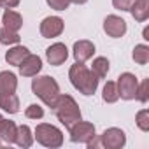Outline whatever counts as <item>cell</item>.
<instances>
[{"instance_id": "6da1fadb", "label": "cell", "mask_w": 149, "mask_h": 149, "mask_svg": "<svg viewBox=\"0 0 149 149\" xmlns=\"http://www.w3.org/2000/svg\"><path fill=\"white\" fill-rule=\"evenodd\" d=\"M68 79L70 84L76 88L77 91H81L84 97H91L97 88H98V77L91 72V68H88L84 63H74L68 70Z\"/></svg>"}, {"instance_id": "7a4b0ae2", "label": "cell", "mask_w": 149, "mask_h": 149, "mask_svg": "<svg viewBox=\"0 0 149 149\" xmlns=\"http://www.w3.org/2000/svg\"><path fill=\"white\" fill-rule=\"evenodd\" d=\"M54 112H56V118H58V121L68 130L74 123H77V121H81L83 119V116H81V109H79V105H77V102L74 100V97H70V95H61L60 93V97L56 98V104H54Z\"/></svg>"}, {"instance_id": "3957f363", "label": "cell", "mask_w": 149, "mask_h": 149, "mask_svg": "<svg viewBox=\"0 0 149 149\" xmlns=\"http://www.w3.org/2000/svg\"><path fill=\"white\" fill-rule=\"evenodd\" d=\"M32 91L47 107L53 109L56 98L60 97V84L51 76H35V79H32Z\"/></svg>"}, {"instance_id": "277c9868", "label": "cell", "mask_w": 149, "mask_h": 149, "mask_svg": "<svg viewBox=\"0 0 149 149\" xmlns=\"http://www.w3.org/2000/svg\"><path fill=\"white\" fill-rule=\"evenodd\" d=\"M33 140H37L44 147L56 149V147L63 146V132L60 128H56L54 125L39 123L35 126V132H33Z\"/></svg>"}, {"instance_id": "5b68a950", "label": "cell", "mask_w": 149, "mask_h": 149, "mask_svg": "<svg viewBox=\"0 0 149 149\" xmlns=\"http://www.w3.org/2000/svg\"><path fill=\"white\" fill-rule=\"evenodd\" d=\"M116 86H118V95H119L121 100H133L135 93H137L139 81L135 77V74L123 72L121 76L118 77V81H116Z\"/></svg>"}, {"instance_id": "8992f818", "label": "cell", "mask_w": 149, "mask_h": 149, "mask_svg": "<svg viewBox=\"0 0 149 149\" xmlns=\"http://www.w3.org/2000/svg\"><path fill=\"white\" fill-rule=\"evenodd\" d=\"M68 133H70V140L76 142V144H86L91 137L97 135V130H95V125L90 123V121H77L74 123L70 128H68Z\"/></svg>"}, {"instance_id": "52a82bcc", "label": "cell", "mask_w": 149, "mask_h": 149, "mask_svg": "<svg viewBox=\"0 0 149 149\" xmlns=\"http://www.w3.org/2000/svg\"><path fill=\"white\" fill-rule=\"evenodd\" d=\"M100 144L105 149H121L126 144V133L121 128H107L102 135H100Z\"/></svg>"}, {"instance_id": "ba28073f", "label": "cell", "mask_w": 149, "mask_h": 149, "mask_svg": "<svg viewBox=\"0 0 149 149\" xmlns=\"http://www.w3.org/2000/svg\"><path fill=\"white\" fill-rule=\"evenodd\" d=\"M65 30V21L60 16H47L40 23V35L44 39H54Z\"/></svg>"}, {"instance_id": "9c48e42d", "label": "cell", "mask_w": 149, "mask_h": 149, "mask_svg": "<svg viewBox=\"0 0 149 149\" xmlns=\"http://www.w3.org/2000/svg\"><path fill=\"white\" fill-rule=\"evenodd\" d=\"M126 21L121 18V16H116V14H109L105 19H104V32L112 37V39H121L125 33H126Z\"/></svg>"}, {"instance_id": "30bf717a", "label": "cell", "mask_w": 149, "mask_h": 149, "mask_svg": "<svg viewBox=\"0 0 149 149\" xmlns=\"http://www.w3.org/2000/svg\"><path fill=\"white\" fill-rule=\"evenodd\" d=\"M68 58V49L63 42H54L46 49V60L49 61V65L53 67H60L67 61Z\"/></svg>"}, {"instance_id": "8fae6325", "label": "cell", "mask_w": 149, "mask_h": 149, "mask_svg": "<svg viewBox=\"0 0 149 149\" xmlns=\"http://www.w3.org/2000/svg\"><path fill=\"white\" fill-rule=\"evenodd\" d=\"M72 54H74V60H76L77 63H84L90 58H93V54H95V44L91 40H86V39L77 40V42H74Z\"/></svg>"}, {"instance_id": "7c38bea8", "label": "cell", "mask_w": 149, "mask_h": 149, "mask_svg": "<svg viewBox=\"0 0 149 149\" xmlns=\"http://www.w3.org/2000/svg\"><path fill=\"white\" fill-rule=\"evenodd\" d=\"M18 68H19V74H21L23 77H35L37 74L42 70V60H40V56L30 53V54L18 65Z\"/></svg>"}, {"instance_id": "4fadbf2b", "label": "cell", "mask_w": 149, "mask_h": 149, "mask_svg": "<svg viewBox=\"0 0 149 149\" xmlns=\"http://www.w3.org/2000/svg\"><path fill=\"white\" fill-rule=\"evenodd\" d=\"M2 23H4V28H9L13 32H19V28L23 26V16L13 9H6L4 16H2Z\"/></svg>"}, {"instance_id": "5bb4252c", "label": "cell", "mask_w": 149, "mask_h": 149, "mask_svg": "<svg viewBox=\"0 0 149 149\" xmlns=\"http://www.w3.org/2000/svg\"><path fill=\"white\" fill-rule=\"evenodd\" d=\"M18 90V77L16 74L4 70L0 72V93H16Z\"/></svg>"}, {"instance_id": "9a60e30c", "label": "cell", "mask_w": 149, "mask_h": 149, "mask_svg": "<svg viewBox=\"0 0 149 149\" xmlns=\"http://www.w3.org/2000/svg\"><path fill=\"white\" fill-rule=\"evenodd\" d=\"M0 109L9 112V114H16L19 112V98L16 93H0Z\"/></svg>"}, {"instance_id": "2e32d148", "label": "cell", "mask_w": 149, "mask_h": 149, "mask_svg": "<svg viewBox=\"0 0 149 149\" xmlns=\"http://www.w3.org/2000/svg\"><path fill=\"white\" fill-rule=\"evenodd\" d=\"M30 54V51H28V47H25V46H13L7 53H6V61L9 63V65H14V67H18L26 56Z\"/></svg>"}, {"instance_id": "e0dca14e", "label": "cell", "mask_w": 149, "mask_h": 149, "mask_svg": "<svg viewBox=\"0 0 149 149\" xmlns=\"http://www.w3.org/2000/svg\"><path fill=\"white\" fill-rule=\"evenodd\" d=\"M14 144H18L19 147L26 149L33 144V133L30 130L28 125H19L18 130H16V139H14Z\"/></svg>"}, {"instance_id": "ac0fdd59", "label": "cell", "mask_w": 149, "mask_h": 149, "mask_svg": "<svg viewBox=\"0 0 149 149\" xmlns=\"http://www.w3.org/2000/svg\"><path fill=\"white\" fill-rule=\"evenodd\" d=\"M128 13H132L133 19L139 23L146 21L149 18V0H135V4L132 6V9Z\"/></svg>"}, {"instance_id": "d6986e66", "label": "cell", "mask_w": 149, "mask_h": 149, "mask_svg": "<svg viewBox=\"0 0 149 149\" xmlns=\"http://www.w3.org/2000/svg\"><path fill=\"white\" fill-rule=\"evenodd\" d=\"M16 123L14 121H9V119H4L2 125H0V140L6 142V144H14V139H16Z\"/></svg>"}, {"instance_id": "ffe728a7", "label": "cell", "mask_w": 149, "mask_h": 149, "mask_svg": "<svg viewBox=\"0 0 149 149\" xmlns=\"http://www.w3.org/2000/svg\"><path fill=\"white\" fill-rule=\"evenodd\" d=\"M109 65L111 63H109V60L105 56H98L91 63V72L95 74L98 79H104V77H107V74H109V68H111Z\"/></svg>"}, {"instance_id": "44dd1931", "label": "cell", "mask_w": 149, "mask_h": 149, "mask_svg": "<svg viewBox=\"0 0 149 149\" xmlns=\"http://www.w3.org/2000/svg\"><path fill=\"white\" fill-rule=\"evenodd\" d=\"M102 98L105 104H114L119 100V95H118V86L114 81H107L104 84V90H102Z\"/></svg>"}, {"instance_id": "7402d4cb", "label": "cell", "mask_w": 149, "mask_h": 149, "mask_svg": "<svg viewBox=\"0 0 149 149\" xmlns=\"http://www.w3.org/2000/svg\"><path fill=\"white\" fill-rule=\"evenodd\" d=\"M132 58H133V61L137 65H146L149 61V46L147 44H137L133 47Z\"/></svg>"}, {"instance_id": "603a6c76", "label": "cell", "mask_w": 149, "mask_h": 149, "mask_svg": "<svg viewBox=\"0 0 149 149\" xmlns=\"http://www.w3.org/2000/svg\"><path fill=\"white\" fill-rule=\"evenodd\" d=\"M21 37L18 32H13L9 28H0V44H4V46H16L19 44Z\"/></svg>"}, {"instance_id": "cb8c5ba5", "label": "cell", "mask_w": 149, "mask_h": 149, "mask_svg": "<svg viewBox=\"0 0 149 149\" xmlns=\"http://www.w3.org/2000/svg\"><path fill=\"white\" fill-rule=\"evenodd\" d=\"M135 98H137L139 102H142V104H146V102L149 100V79H144L142 83H139Z\"/></svg>"}, {"instance_id": "d4e9b609", "label": "cell", "mask_w": 149, "mask_h": 149, "mask_svg": "<svg viewBox=\"0 0 149 149\" xmlns=\"http://www.w3.org/2000/svg\"><path fill=\"white\" fill-rule=\"evenodd\" d=\"M135 123L142 132H149V111L147 109L139 111L137 116H135Z\"/></svg>"}, {"instance_id": "484cf974", "label": "cell", "mask_w": 149, "mask_h": 149, "mask_svg": "<svg viewBox=\"0 0 149 149\" xmlns=\"http://www.w3.org/2000/svg\"><path fill=\"white\" fill-rule=\"evenodd\" d=\"M25 116L28 119H42L44 118V109L39 104H30L25 111Z\"/></svg>"}, {"instance_id": "4316f807", "label": "cell", "mask_w": 149, "mask_h": 149, "mask_svg": "<svg viewBox=\"0 0 149 149\" xmlns=\"http://www.w3.org/2000/svg\"><path fill=\"white\" fill-rule=\"evenodd\" d=\"M133 4H135V0H112L114 9H118V11H121V13H128Z\"/></svg>"}, {"instance_id": "83f0119b", "label": "cell", "mask_w": 149, "mask_h": 149, "mask_svg": "<svg viewBox=\"0 0 149 149\" xmlns=\"http://www.w3.org/2000/svg\"><path fill=\"white\" fill-rule=\"evenodd\" d=\"M46 2L54 11H67L70 6V0H46Z\"/></svg>"}, {"instance_id": "f1b7e54d", "label": "cell", "mask_w": 149, "mask_h": 149, "mask_svg": "<svg viewBox=\"0 0 149 149\" xmlns=\"http://www.w3.org/2000/svg\"><path fill=\"white\" fill-rule=\"evenodd\" d=\"M21 0H0V7H4V9H14L19 6Z\"/></svg>"}, {"instance_id": "f546056e", "label": "cell", "mask_w": 149, "mask_h": 149, "mask_svg": "<svg viewBox=\"0 0 149 149\" xmlns=\"http://www.w3.org/2000/svg\"><path fill=\"white\" fill-rule=\"evenodd\" d=\"M86 2H88V0H70V4H77V6H83Z\"/></svg>"}, {"instance_id": "4dcf8cb0", "label": "cell", "mask_w": 149, "mask_h": 149, "mask_svg": "<svg viewBox=\"0 0 149 149\" xmlns=\"http://www.w3.org/2000/svg\"><path fill=\"white\" fill-rule=\"evenodd\" d=\"M142 35H144V39H146V40H149V30H147V28H144Z\"/></svg>"}, {"instance_id": "1f68e13d", "label": "cell", "mask_w": 149, "mask_h": 149, "mask_svg": "<svg viewBox=\"0 0 149 149\" xmlns=\"http://www.w3.org/2000/svg\"><path fill=\"white\" fill-rule=\"evenodd\" d=\"M2 121H4V116H2V114H0V125H2Z\"/></svg>"}, {"instance_id": "d6a6232c", "label": "cell", "mask_w": 149, "mask_h": 149, "mask_svg": "<svg viewBox=\"0 0 149 149\" xmlns=\"http://www.w3.org/2000/svg\"><path fill=\"white\" fill-rule=\"evenodd\" d=\"M0 146H2V140H0Z\"/></svg>"}]
</instances>
